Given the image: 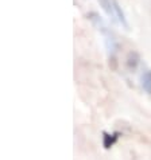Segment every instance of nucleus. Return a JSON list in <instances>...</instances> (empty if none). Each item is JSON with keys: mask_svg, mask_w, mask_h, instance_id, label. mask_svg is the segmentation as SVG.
Wrapping results in <instances>:
<instances>
[{"mask_svg": "<svg viewBox=\"0 0 151 160\" xmlns=\"http://www.w3.org/2000/svg\"><path fill=\"white\" fill-rule=\"evenodd\" d=\"M113 2V11H115V18L117 19V22L120 23L122 26L126 30H130V24H128V20H127V16H126V12L122 8V6L119 4L117 0H112Z\"/></svg>", "mask_w": 151, "mask_h": 160, "instance_id": "7ed1b4c3", "label": "nucleus"}, {"mask_svg": "<svg viewBox=\"0 0 151 160\" xmlns=\"http://www.w3.org/2000/svg\"><path fill=\"white\" fill-rule=\"evenodd\" d=\"M99 6L101 7V10L105 12V15L113 19L115 18V11H113V2L112 0H97Z\"/></svg>", "mask_w": 151, "mask_h": 160, "instance_id": "423d86ee", "label": "nucleus"}, {"mask_svg": "<svg viewBox=\"0 0 151 160\" xmlns=\"http://www.w3.org/2000/svg\"><path fill=\"white\" fill-rule=\"evenodd\" d=\"M139 65H140V55H139V52L135 51V50H132L130 51L127 54L126 57V68L128 72H131V73H135L138 68H139Z\"/></svg>", "mask_w": 151, "mask_h": 160, "instance_id": "f03ea898", "label": "nucleus"}, {"mask_svg": "<svg viewBox=\"0 0 151 160\" xmlns=\"http://www.w3.org/2000/svg\"><path fill=\"white\" fill-rule=\"evenodd\" d=\"M85 18L91 22L93 27H95L97 31H100L101 34H104L105 31L108 30V27H107V24L104 23V20L101 19V16H100L99 14H97V12H95V11L86 12V14H85Z\"/></svg>", "mask_w": 151, "mask_h": 160, "instance_id": "f257e3e1", "label": "nucleus"}, {"mask_svg": "<svg viewBox=\"0 0 151 160\" xmlns=\"http://www.w3.org/2000/svg\"><path fill=\"white\" fill-rule=\"evenodd\" d=\"M108 66L111 68V70L116 72L119 68V61H117V55L116 54H108Z\"/></svg>", "mask_w": 151, "mask_h": 160, "instance_id": "0eeeda50", "label": "nucleus"}, {"mask_svg": "<svg viewBox=\"0 0 151 160\" xmlns=\"http://www.w3.org/2000/svg\"><path fill=\"white\" fill-rule=\"evenodd\" d=\"M140 85L142 89L151 96V70H144L140 75Z\"/></svg>", "mask_w": 151, "mask_h": 160, "instance_id": "39448f33", "label": "nucleus"}, {"mask_svg": "<svg viewBox=\"0 0 151 160\" xmlns=\"http://www.w3.org/2000/svg\"><path fill=\"white\" fill-rule=\"evenodd\" d=\"M122 133L120 132H113V133H108V132H103V147L105 149H109L117 143L119 137Z\"/></svg>", "mask_w": 151, "mask_h": 160, "instance_id": "20e7f679", "label": "nucleus"}]
</instances>
